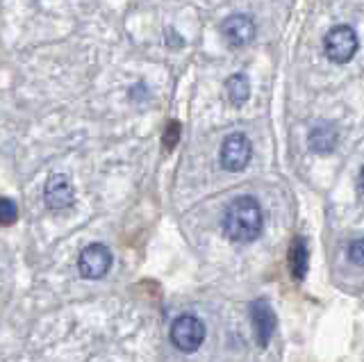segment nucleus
<instances>
[{
	"label": "nucleus",
	"instance_id": "obj_1",
	"mask_svg": "<svg viewBox=\"0 0 364 362\" xmlns=\"http://www.w3.org/2000/svg\"><path fill=\"white\" fill-rule=\"evenodd\" d=\"M223 233L230 242L248 244L259 237L264 217H262V208L257 198L253 196H237L223 212Z\"/></svg>",
	"mask_w": 364,
	"mask_h": 362
},
{
	"label": "nucleus",
	"instance_id": "obj_2",
	"mask_svg": "<svg viewBox=\"0 0 364 362\" xmlns=\"http://www.w3.org/2000/svg\"><path fill=\"white\" fill-rule=\"evenodd\" d=\"M358 46H360L358 35L350 26H335L323 39V50L328 55V60L335 64L350 62L355 58Z\"/></svg>",
	"mask_w": 364,
	"mask_h": 362
},
{
	"label": "nucleus",
	"instance_id": "obj_3",
	"mask_svg": "<svg viewBox=\"0 0 364 362\" xmlns=\"http://www.w3.org/2000/svg\"><path fill=\"white\" fill-rule=\"evenodd\" d=\"M205 339V324L193 314H182L171 326V342L176 348L191 353L196 351Z\"/></svg>",
	"mask_w": 364,
	"mask_h": 362
},
{
	"label": "nucleus",
	"instance_id": "obj_4",
	"mask_svg": "<svg viewBox=\"0 0 364 362\" xmlns=\"http://www.w3.org/2000/svg\"><path fill=\"white\" fill-rule=\"evenodd\" d=\"M253 157V146L242 132L228 134L221 144V166L225 171H244Z\"/></svg>",
	"mask_w": 364,
	"mask_h": 362
},
{
	"label": "nucleus",
	"instance_id": "obj_5",
	"mask_svg": "<svg viewBox=\"0 0 364 362\" xmlns=\"http://www.w3.org/2000/svg\"><path fill=\"white\" fill-rule=\"evenodd\" d=\"M80 276L89 280H98L112 269V251L105 244H89L77 260Z\"/></svg>",
	"mask_w": 364,
	"mask_h": 362
},
{
	"label": "nucleus",
	"instance_id": "obj_6",
	"mask_svg": "<svg viewBox=\"0 0 364 362\" xmlns=\"http://www.w3.org/2000/svg\"><path fill=\"white\" fill-rule=\"evenodd\" d=\"M221 35L232 48H244L255 37V23L248 14H232L223 21Z\"/></svg>",
	"mask_w": 364,
	"mask_h": 362
},
{
	"label": "nucleus",
	"instance_id": "obj_7",
	"mask_svg": "<svg viewBox=\"0 0 364 362\" xmlns=\"http://www.w3.org/2000/svg\"><path fill=\"white\" fill-rule=\"evenodd\" d=\"M43 201H46V206H48L50 210L71 208L73 201H75V191H73L71 180H68L64 174H53L48 178V183H46Z\"/></svg>",
	"mask_w": 364,
	"mask_h": 362
},
{
	"label": "nucleus",
	"instance_id": "obj_8",
	"mask_svg": "<svg viewBox=\"0 0 364 362\" xmlns=\"http://www.w3.org/2000/svg\"><path fill=\"white\" fill-rule=\"evenodd\" d=\"M250 321H253V328H255L257 344L262 348L269 346L273 331H276V314H273V308L269 305V301L257 299L250 303Z\"/></svg>",
	"mask_w": 364,
	"mask_h": 362
},
{
	"label": "nucleus",
	"instance_id": "obj_9",
	"mask_svg": "<svg viewBox=\"0 0 364 362\" xmlns=\"http://www.w3.org/2000/svg\"><path fill=\"white\" fill-rule=\"evenodd\" d=\"M337 139H339V134L335 130V126H330V123H318V126L312 128L310 132V149L314 153H333L335 151V146H337Z\"/></svg>",
	"mask_w": 364,
	"mask_h": 362
},
{
	"label": "nucleus",
	"instance_id": "obj_10",
	"mask_svg": "<svg viewBox=\"0 0 364 362\" xmlns=\"http://www.w3.org/2000/svg\"><path fill=\"white\" fill-rule=\"evenodd\" d=\"M307 269H310V251H307L303 237H296L289 248V271L296 280H303L307 276Z\"/></svg>",
	"mask_w": 364,
	"mask_h": 362
},
{
	"label": "nucleus",
	"instance_id": "obj_11",
	"mask_svg": "<svg viewBox=\"0 0 364 362\" xmlns=\"http://www.w3.org/2000/svg\"><path fill=\"white\" fill-rule=\"evenodd\" d=\"M225 94H228V100L235 105V107H242L248 96H250V82H248V78L244 73H235L228 78V82H225Z\"/></svg>",
	"mask_w": 364,
	"mask_h": 362
},
{
	"label": "nucleus",
	"instance_id": "obj_12",
	"mask_svg": "<svg viewBox=\"0 0 364 362\" xmlns=\"http://www.w3.org/2000/svg\"><path fill=\"white\" fill-rule=\"evenodd\" d=\"M16 219H18L16 203L7 196H0V225H11Z\"/></svg>",
	"mask_w": 364,
	"mask_h": 362
},
{
	"label": "nucleus",
	"instance_id": "obj_13",
	"mask_svg": "<svg viewBox=\"0 0 364 362\" xmlns=\"http://www.w3.org/2000/svg\"><path fill=\"white\" fill-rule=\"evenodd\" d=\"M348 260L355 265H364V240H355L348 246Z\"/></svg>",
	"mask_w": 364,
	"mask_h": 362
},
{
	"label": "nucleus",
	"instance_id": "obj_14",
	"mask_svg": "<svg viewBox=\"0 0 364 362\" xmlns=\"http://www.w3.org/2000/svg\"><path fill=\"white\" fill-rule=\"evenodd\" d=\"M178 139H180V123L171 121L168 126H166V132H164V144H166V149H173V146L178 144Z\"/></svg>",
	"mask_w": 364,
	"mask_h": 362
},
{
	"label": "nucleus",
	"instance_id": "obj_15",
	"mask_svg": "<svg viewBox=\"0 0 364 362\" xmlns=\"http://www.w3.org/2000/svg\"><path fill=\"white\" fill-rule=\"evenodd\" d=\"M360 189L364 191V166H362V171H360Z\"/></svg>",
	"mask_w": 364,
	"mask_h": 362
}]
</instances>
